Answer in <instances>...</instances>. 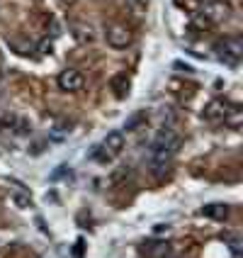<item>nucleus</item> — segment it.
Wrapping results in <instances>:
<instances>
[{"label":"nucleus","mask_w":243,"mask_h":258,"mask_svg":"<svg viewBox=\"0 0 243 258\" xmlns=\"http://www.w3.org/2000/svg\"><path fill=\"white\" fill-rule=\"evenodd\" d=\"M178 149H180V137H175L173 132H160L158 134V139L153 142L151 146V151H148V161H151V166H153V171H163L168 163H171V158L178 154Z\"/></svg>","instance_id":"nucleus-1"},{"label":"nucleus","mask_w":243,"mask_h":258,"mask_svg":"<svg viewBox=\"0 0 243 258\" xmlns=\"http://www.w3.org/2000/svg\"><path fill=\"white\" fill-rule=\"evenodd\" d=\"M214 51L219 54V58H224L226 63H238L243 56V42L238 37H224V39L216 42Z\"/></svg>","instance_id":"nucleus-2"},{"label":"nucleus","mask_w":243,"mask_h":258,"mask_svg":"<svg viewBox=\"0 0 243 258\" xmlns=\"http://www.w3.org/2000/svg\"><path fill=\"white\" fill-rule=\"evenodd\" d=\"M202 15H204L209 22L221 25V22L231 20L233 8H231V3H226V0H207V3H204V8H202Z\"/></svg>","instance_id":"nucleus-3"},{"label":"nucleus","mask_w":243,"mask_h":258,"mask_svg":"<svg viewBox=\"0 0 243 258\" xmlns=\"http://www.w3.org/2000/svg\"><path fill=\"white\" fill-rule=\"evenodd\" d=\"M83 83H86L83 73L75 71V69H66V71L58 73V88L63 93H78L83 88Z\"/></svg>","instance_id":"nucleus-4"},{"label":"nucleus","mask_w":243,"mask_h":258,"mask_svg":"<svg viewBox=\"0 0 243 258\" xmlns=\"http://www.w3.org/2000/svg\"><path fill=\"white\" fill-rule=\"evenodd\" d=\"M107 44L112 49H127L131 44V29L124 27V25H112L107 29Z\"/></svg>","instance_id":"nucleus-5"},{"label":"nucleus","mask_w":243,"mask_h":258,"mask_svg":"<svg viewBox=\"0 0 243 258\" xmlns=\"http://www.w3.org/2000/svg\"><path fill=\"white\" fill-rule=\"evenodd\" d=\"M102 149L110 154V156H119L124 151V134L122 132H110L105 139H102Z\"/></svg>","instance_id":"nucleus-6"},{"label":"nucleus","mask_w":243,"mask_h":258,"mask_svg":"<svg viewBox=\"0 0 243 258\" xmlns=\"http://www.w3.org/2000/svg\"><path fill=\"white\" fill-rule=\"evenodd\" d=\"M226 112H229V105L224 100H212L207 107H204V112H202V117L204 119H209V122H219V119H224L226 117Z\"/></svg>","instance_id":"nucleus-7"},{"label":"nucleus","mask_w":243,"mask_h":258,"mask_svg":"<svg viewBox=\"0 0 243 258\" xmlns=\"http://www.w3.org/2000/svg\"><path fill=\"white\" fill-rule=\"evenodd\" d=\"M110 88H112V93H115L119 100H122V98H127V95H129V78H127V73H117V76H112Z\"/></svg>","instance_id":"nucleus-8"},{"label":"nucleus","mask_w":243,"mask_h":258,"mask_svg":"<svg viewBox=\"0 0 243 258\" xmlns=\"http://www.w3.org/2000/svg\"><path fill=\"white\" fill-rule=\"evenodd\" d=\"M202 215L212 217V219H226L229 207H226V205H207V207L202 210Z\"/></svg>","instance_id":"nucleus-9"},{"label":"nucleus","mask_w":243,"mask_h":258,"mask_svg":"<svg viewBox=\"0 0 243 258\" xmlns=\"http://www.w3.org/2000/svg\"><path fill=\"white\" fill-rule=\"evenodd\" d=\"M73 37L78 39L80 44H90L93 42V29L86 27V25H73Z\"/></svg>","instance_id":"nucleus-10"},{"label":"nucleus","mask_w":243,"mask_h":258,"mask_svg":"<svg viewBox=\"0 0 243 258\" xmlns=\"http://www.w3.org/2000/svg\"><path fill=\"white\" fill-rule=\"evenodd\" d=\"M0 124H10V127H15L17 134H29V132H32L27 119H17V117H10V119H5V122H0Z\"/></svg>","instance_id":"nucleus-11"},{"label":"nucleus","mask_w":243,"mask_h":258,"mask_svg":"<svg viewBox=\"0 0 243 258\" xmlns=\"http://www.w3.org/2000/svg\"><path fill=\"white\" fill-rule=\"evenodd\" d=\"M71 134V122H66V119H61L54 124L51 129V139H63V137H68Z\"/></svg>","instance_id":"nucleus-12"},{"label":"nucleus","mask_w":243,"mask_h":258,"mask_svg":"<svg viewBox=\"0 0 243 258\" xmlns=\"http://www.w3.org/2000/svg\"><path fill=\"white\" fill-rule=\"evenodd\" d=\"M13 202L15 207H20V210H29L32 207V198L27 192H13Z\"/></svg>","instance_id":"nucleus-13"},{"label":"nucleus","mask_w":243,"mask_h":258,"mask_svg":"<svg viewBox=\"0 0 243 258\" xmlns=\"http://www.w3.org/2000/svg\"><path fill=\"white\" fill-rule=\"evenodd\" d=\"M141 122H146V112H136V115H131L127 122H124V129H129V132H131V129L139 127Z\"/></svg>","instance_id":"nucleus-14"},{"label":"nucleus","mask_w":243,"mask_h":258,"mask_svg":"<svg viewBox=\"0 0 243 258\" xmlns=\"http://www.w3.org/2000/svg\"><path fill=\"white\" fill-rule=\"evenodd\" d=\"M124 178H129V168H119V171H115L112 175H110V180H112L115 185H119Z\"/></svg>","instance_id":"nucleus-15"},{"label":"nucleus","mask_w":243,"mask_h":258,"mask_svg":"<svg viewBox=\"0 0 243 258\" xmlns=\"http://www.w3.org/2000/svg\"><path fill=\"white\" fill-rule=\"evenodd\" d=\"M39 49H42V54H51V49H54V46H51V42H42L39 44Z\"/></svg>","instance_id":"nucleus-16"},{"label":"nucleus","mask_w":243,"mask_h":258,"mask_svg":"<svg viewBox=\"0 0 243 258\" xmlns=\"http://www.w3.org/2000/svg\"><path fill=\"white\" fill-rule=\"evenodd\" d=\"M61 3H63V5H73L75 0H61Z\"/></svg>","instance_id":"nucleus-17"},{"label":"nucleus","mask_w":243,"mask_h":258,"mask_svg":"<svg viewBox=\"0 0 243 258\" xmlns=\"http://www.w3.org/2000/svg\"><path fill=\"white\" fill-rule=\"evenodd\" d=\"M136 3H141V5H143V3H146V0H136Z\"/></svg>","instance_id":"nucleus-18"},{"label":"nucleus","mask_w":243,"mask_h":258,"mask_svg":"<svg viewBox=\"0 0 243 258\" xmlns=\"http://www.w3.org/2000/svg\"><path fill=\"white\" fill-rule=\"evenodd\" d=\"M0 78H3V73H0Z\"/></svg>","instance_id":"nucleus-19"}]
</instances>
